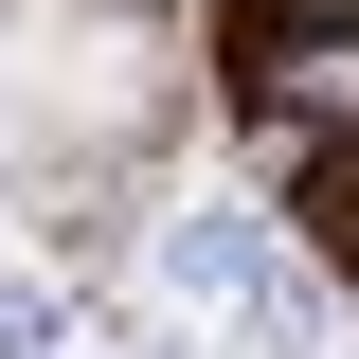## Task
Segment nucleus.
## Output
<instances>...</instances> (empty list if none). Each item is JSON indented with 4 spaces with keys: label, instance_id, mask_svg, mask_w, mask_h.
<instances>
[{
    "label": "nucleus",
    "instance_id": "1",
    "mask_svg": "<svg viewBox=\"0 0 359 359\" xmlns=\"http://www.w3.org/2000/svg\"><path fill=\"white\" fill-rule=\"evenodd\" d=\"M269 252H287V216H252V198H180L162 216V287H198V306H252Z\"/></svg>",
    "mask_w": 359,
    "mask_h": 359
},
{
    "label": "nucleus",
    "instance_id": "2",
    "mask_svg": "<svg viewBox=\"0 0 359 359\" xmlns=\"http://www.w3.org/2000/svg\"><path fill=\"white\" fill-rule=\"evenodd\" d=\"M0 359H54V269H0Z\"/></svg>",
    "mask_w": 359,
    "mask_h": 359
},
{
    "label": "nucleus",
    "instance_id": "3",
    "mask_svg": "<svg viewBox=\"0 0 359 359\" xmlns=\"http://www.w3.org/2000/svg\"><path fill=\"white\" fill-rule=\"evenodd\" d=\"M90 359H180V341H144V323H108V341H90Z\"/></svg>",
    "mask_w": 359,
    "mask_h": 359
}]
</instances>
